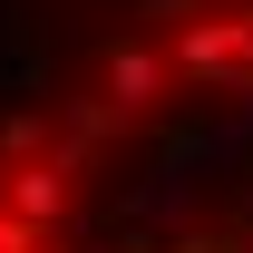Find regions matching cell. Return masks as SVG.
Wrapping results in <instances>:
<instances>
[{
	"instance_id": "5",
	"label": "cell",
	"mask_w": 253,
	"mask_h": 253,
	"mask_svg": "<svg viewBox=\"0 0 253 253\" xmlns=\"http://www.w3.org/2000/svg\"><path fill=\"white\" fill-rule=\"evenodd\" d=\"M39 244H49L39 224H20V214H0V253H39Z\"/></svg>"
},
{
	"instance_id": "1",
	"label": "cell",
	"mask_w": 253,
	"mask_h": 253,
	"mask_svg": "<svg viewBox=\"0 0 253 253\" xmlns=\"http://www.w3.org/2000/svg\"><path fill=\"white\" fill-rule=\"evenodd\" d=\"M78 146H49V126H0V214H20V224H39V234H68L78 224V205H88V185H78Z\"/></svg>"
},
{
	"instance_id": "3",
	"label": "cell",
	"mask_w": 253,
	"mask_h": 253,
	"mask_svg": "<svg viewBox=\"0 0 253 253\" xmlns=\"http://www.w3.org/2000/svg\"><path fill=\"white\" fill-rule=\"evenodd\" d=\"M166 59L185 88H253V10H175Z\"/></svg>"
},
{
	"instance_id": "2",
	"label": "cell",
	"mask_w": 253,
	"mask_h": 253,
	"mask_svg": "<svg viewBox=\"0 0 253 253\" xmlns=\"http://www.w3.org/2000/svg\"><path fill=\"white\" fill-rule=\"evenodd\" d=\"M175 88H185V78H175V59H166V30H117V39L88 49V97L117 126H156Z\"/></svg>"
},
{
	"instance_id": "6",
	"label": "cell",
	"mask_w": 253,
	"mask_h": 253,
	"mask_svg": "<svg viewBox=\"0 0 253 253\" xmlns=\"http://www.w3.org/2000/svg\"><path fill=\"white\" fill-rule=\"evenodd\" d=\"M205 10H253V0H205Z\"/></svg>"
},
{
	"instance_id": "4",
	"label": "cell",
	"mask_w": 253,
	"mask_h": 253,
	"mask_svg": "<svg viewBox=\"0 0 253 253\" xmlns=\"http://www.w3.org/2000/svg\"><path fill=\"white\" fill-rule=\"evenodd\" d=\"M97 136H126V126H117V117H107V107H97V97H88V88H78V97H68V146H78V156H88Z\"/></svg>"
},
{
	"instance_id": "7",
	"label": "cell",
	"mask_w": 253,
	"mask_h": 253,
	"mask_svg": "<svg viewBox=\"0 0 253 253\" xmlns=\"http://www.w3.org/2000/svg\"><path fill=\"white\" fill-rule=\"evenodd\" d=\"M185 253H214V244H185Z\"/></svg>"
}]
</instances>
